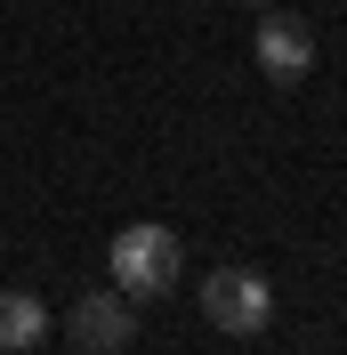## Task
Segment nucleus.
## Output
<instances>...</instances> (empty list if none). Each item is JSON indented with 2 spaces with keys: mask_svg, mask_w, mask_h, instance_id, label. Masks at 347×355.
Listing matches in <instances>:
<instances>
[{
  "mask_svg": "<svg viewBox=\"0 0 347 355\" xmlns=\"http://www.w3.org/2000/svg\"><path fill=\"white\" fill-rule=\"evenodd\" d=\"M105 266H113V291L121 299H170L178 275H186V243H178L170 226H121Z\"/></svg>",
  "mask_w": 347,
  "mask_h": 355,
  "instance_id": "obj_1",
  "label": "nucleus"
},
{
  "mask_svg": "<svg viewBox=\"0 0 347 355\" xmlns=\"http://www.w3.org/2000/svg\"><path fill=\"white\" fill-rule=\"evenodd\" d=\"M202 315L226 339H259L275 323V283L251 275V266H218V275H202Z\"/></svg>",
  "mask_w": 347,
  "mask_h": 355,
  "instance_id": "obj_2",
  "label": "nucleus"
},
{
  "mask_svg": "<svg viewBox=\"0 0 347 355\" xmlns=\"http://www.w3.org/2000/svg\"><path fill=\"white\" fill-rule=\"evenodd\" d=\"M65 339L81 355H121L137 339V323H130V299L121 291H89V299H73L65 307Z\"/></svg>",
  "mask_w": 347,
  "mask_h": 355,
  "instance_id": "obj_3",
  "label": "nucleus"
},
{
  "mask_svg": "<svg viewBox=\"0 0 347 355\" xmlns=\"http://www.w3.org/2000/svg\"><path fill=\"white\" fill-rule=\"evenodd\" d=\"M259 73L266 81H307L315 73V33L282 8H259Z\"/></svg>",
  "mask_w": 347,
  "mask_h": 355,
  "instance_id": "obj_4",
  "label": "nucleus"
},
{
  "mask_svg": "<svg viewBox=\"0 0 347 355\" xmlns=\"http://www.w3.org/2000/svg\"><path fill=\"white\" fill-rule=\"evenodd\" d=\"M49 339V307L33 291H0V355H24Z\"/></svg>",
  "mask_w": 347,
  "mask_h": 355,
  "instance_id": "obj_5",
  "label": "nucleus"
},
{
  "mask_svg": "<svg viewBox=\"0 0 347 355\" xmlns=\"http://www.w3.org/2000/svg\"><path fill=\"white\" fill-rule=\"evenodd\" d=\"M242 8H266V0H242Z\"/></svg>",
  "mask_w": 347,
  "mask_h": 355,
  "instance_id": "obj_6",
  "label": "nucleus"
}]
</instances>
